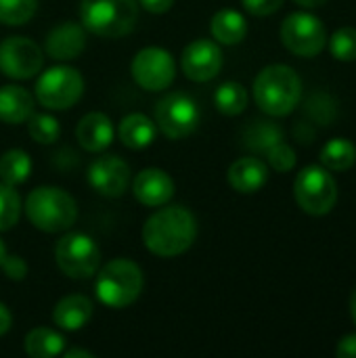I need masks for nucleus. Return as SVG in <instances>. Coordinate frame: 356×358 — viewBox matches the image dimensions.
Returning a JSON list of instances; mask_svg holds the SVG:
<instances>
[{
	"label": "nucleus",
	"mask_w": 356,
	"mask_h": 358,
	"mask_svg": "<svg viewBox=\"0 0 356 358\" xmlns=\"http://www.w3.org/2000/svg\"><path fill=\"white\" fill-rule=\"evenodd\" d=\"M65 348L63 336L52 329L36 327L25 336V352L31 358H52L59 357Z\"/></svg>",
	"instance_id": "24"
},
{
	"label": "nucleus",
	"mask_w": 356,
	"mask_h": 358,
	"mask_svg": "<svg viewBox=\"0 0 356 358\" xmlns=\"http://www.w3.org/2000/svg\"><path fill=\"white\" fill-rule=\"evenodd\" d=\"M84 92L82 73L69 65H55L46 69L36 82V99L42 107L52 111L69 109Z\"/></svg>",
	"instance_id": "7"
},
{
	"label": "nucleus",
	"mask_w": 356,
	"mask_h": 358,
	"mask_svg": "<svg viewBox=\"0 0 356 358\" xmlns=\"http://www.w3.org/2000/svg\"><path fill=\"white\" fill-rule=\"evenodd\" d=\"M0 266L4 271V275L13 281H23L27 275V264L21 256H4Z\"/></svg>",
	"instance_id": "34"
},
{
	"label": "nucleus",
	"mask_w": 356,
	"mask_h": 358,
	"mask_svg": "<svg viewBox=\"0 0 356 358\" xmlns=\"http://www.w3.org/2000/svg\"><path fill=\"white\" fill-rule=\"evenodd\" d=\"M138 4H141L145 10H149V13L162 15V13H166V10L172 8L174 0H138Z\"/></svg>",
	"instance_id": "36"
},
{
	"label": "nucleus",
	"mask_w": 356,
	"mask_h": 358,
	"mask_svg": "<svg viewBox=\"0 0 356 358\" xmlns=\"http://www.w3.org/2000/svg\"><path fill=\"white\" fill-rule=\"evenodd\" d=\"M21 216V199L13 185L0 182V231H10Z\"/></svg>",
	"instance_id": "28"
},
{
	"label": "nucleus",
	"mask_w": 356,
	"mask_h": 358,
	"mask_svg": "<svg viewBox=\"0 0 356 358\" xmlns=\"http://www.w3.org/2000/svg\"><path fill=\"white\" fill-rule=\"evenodd\" d=\"M296 4H300V6H304V8H319V6H323L327 0H294Z\"/></svg>",
	"instance_id": "38"
},
{
	"label": "nucleus",
	"mask_w": 356,
	"mask_h": 358,
	"mask_svg": "<svg viewBox=\"0 0 356 358\" xmlns=\"http://www.w3.org/2000/svg\"><path fill=\"white\" fill-rule=\"evenodd\" d=\"M31 172V159L21 149H10L0 157V178L6 185H21Z\"/></svg>",
	"instance_id": "26"
},
{
	"label": "nucleus",
	"mask_w": 356,
	"mask_h": 358,
	"mask_svg": "<svg viewBox=\"0 0 356 358\" xmlns=\"http://www.w3.org/2000/svg\"><path fill=\"white\" fill-rule=\"evenodd\" d=\"M92 317V302L86 296H67L52 308V323L65 331L82 329Z\"/></svg>",
	"instance_id": "19"
},
{
	"label": "nucleus",
	"mask_w": 356,
	"mask_h": 358,
	"mask_svg": "<svg viewBox=\"0 0 356 358\" xmlns=\"http://www.w3.org/2000/svg\"><path fill=\"white\" fill-rule=\"evenodd\" d=\"M113 134H115V130H113L111 120L99 111L86 113L76 128V136H78L80 145L90 153H99V151L107 149L113 141Z\"/></svg>",
	"instance_id": "17"
},
{
	"label": "nucleus",
	"mask_w": 356,
	"mask_h": 358,
	"mask_svg": "<svg viewBox=\"0 0 356 358\" xmlns=\"http://www.w3.org/2000/svg\"><path fill=\"white\" fill-rule=\"evenodd\" d=\"M336 357L338 358H356V334H353V336H344V338L338 342Z\"/></svg>",
	"instance_id": "35"
},
{
	"label": "nucleus",
	"mask_w": 356,
	"mask_h": 358,
	"mask_svg": "<svg viewBox=\"0 0 356 358\" xmlns=\"http://www.w3.org/2000/svg\"><path fill=\"white\" fill-rule=\"evenodd\" d=\"M38 8V0H0V21L6 25L27 23Z\"/></svg>",
	"instance_id": "29"
},
{
	"label": "nucleus",
	"mask_w": 356,
	"mask_h": 358,
	"mask_svg": "<svg viewBox=\"0 0 356 358\" xmlns=\"http://www.w3.org/2000/svg\"><path fill=\"white\" fill-rule=\"evenodd\" d=\"M281 42L298 57H317L327 44V31L313 13H292L281 25Z\"/></svg>",
	"instance_id": "10"
},
{
	"label": "nucleus",
	"mask_w": 356,
	"mask_h": 358,
	"mask_svg": "<svg viewBox=\"0 0 356 358\" xmlns=\"http://www.w3.org/2000/svg\"><path fill=\"white\" fill-rule=\"evenodd\" d=\"M269 180V168L258 157H241L229 168V182L237 193H256Z\"/></svg>",
	"instance_id": "18"
},
{
	"label": "nucleus",
	"mask_w": 356,
	"mask_h": 358,
	"mask_svg": "<svg viewBox=\"0 0 356 358\" xmlns=\"http://www.w3.org/2000/svg\"><path fill=\"white\" fill-rule=\"evenodd\" d=\"M197 237L195 216L183 206H170L153 212L143 227V241L147 250L159 258H174L185 254Z\"/></svg>",
	"instance_id": "1"
},
{
	"label": "nucleus",
	"mask_w": 356,
	"mask_h": 358,
	"mask_svg": "<svg viewBox=\"0 0 356 358\" xmlns=\"http://www.w3.org/2000/svg\"><path fill=\"white\" fill-rule=\"evenodd\" d=\"M44 63L40 46L23 36H10L0 42V71L13 80L34 78Z\"/></svg>",
	"instance_id": "12"
},
{
	"label": "nucleus",
	"mask_w": 356,
	"mask_h": 358,
	"mask_svg": "<svg viewBox=\"0 0 356 358\" xmlns=\"http://www.w3.org/2000/svg\"><path fill=\"white\" fill-rule=\"evenodd\" d=\"M120 141L128 149H145L155 141V124L143 113H130L120 122Z\"/></svg>",
	"instance_id": "21"
},
{
	"label": "nucleus",
	"mask_w": 356,
	"mask_h": 358,
	"mask_svg": "<svg viewBox=\"0 0 356 358\" xmlns=\"http://www.w3.org/2000/svg\"><path fill=\"white\" fill-rule=\"evenodd\" d=\"M88 182L97 193L105 197H120L128 189L130 166L115 155H103L90 164Z\"/></svg>",
	"instance_id": "14"
},
{
	"label": "nucleus",
	"mask_w": 356,
	"mask_h": 358,
	"mask_svg": "<svg viewBox=\"0 0 356 358\" xmlns=\"http://www.w3.org/2000/svg\"><path fill=\"white\" fill-rule=\"evenodd\" d=\"M245 10L256 15V17H266V15H273L277 13L285 0H241Z\"/></svg>",
	"instance_id": "33"
},
{
	"label": "nucleus",
	"mask_w": 356,
	"mask_h": 358,
	"mask_svg": "<svg viewBox=\"0 0 356 358\" xmlns=\"http://www.w3.org/2000/svg\"><path fill=\"white\" fill-rule=\"evenodd\" d=\"M216 109L225 115H239L248 107V90L239 82H225L214 94Z\"/></svg>",
	"instance_id": "27"
},
{
	"label": "nucleus",
	"mask_w": 356,
	"mask_h": 358,
	"mask_svg": "<svg viewBox=\"0 0 356 358\" xmlns=\"http://www.w3.org/2000/svg\"><path fill=\"white\" fill-rule=\"evenodd\" d=\"M210 29H212V36H214L216 42L231 46V44H239L245 38L248 23H245V17L241 13L225 8V10H218L212 17Z\"/></svg>",
	"instance_id": "22"
},
{
	"label": "nucleus",
	"mask_w": 356,
	"mask_h": 358,
	"mask_svg": "<svg viewBox=\"0 0 356 358\" xmlns=\"http://www.w3.org/2000/svg\"><path fill=\"white\" fill-rule=\"evenodd\" d=\"M143 271L126 258L107 262L97 277V298L107 308H126L143 292Z\"/></svg>",
	"instance_id": "5"
},
{
	"label": "nucleus",
	"mask_w": 356,
	"mask_h": 358,
	"mask_svg": "<svg viewBox=\"0 0 356 358\" xmlns=\"http://www.w3.org/2000/svg\"><path fill=\"white\" fill-rule=\"evenodd\" d=\"M4 256H6V248H4V243L0 241V264H2V260H4Z\"/></svg>",
	"instance_id": "41"
},
{
	"label": "nucleus",
	"mask_w": 356,
	"mask_h": 358,
	"mask_svg": "<svg viewBox=\"0 0 356 358\" xmlns=\"http://www.w3.org/2000/svg\"><path fill=\"white\" fill-rule=\"evenodd\" d=\"M55 260L63 275L71 279H88L101 266V250L92 237L69 233L57 241Z\"/></svg>",
	"instance_id": "8"
},
{
	"label": "nucleus",
	"mask_w": 356,
	"mask_h": 358,
	"mask_svg": "<svg viewBox=\"0 0 356 358\" xmlns=\"http://www.w3.org/2000/svg\"><path fill=\"white\" fill-rule=\"evenodd\" d=\"M80 17L84 29L101 38H120L132 31L138 19L136 0H82Z\"/></svg>",
	"instance_id": "4"
},
{
	"label": "nucleus",
	"mask_w": 356,
	"mask_h": 358,
	"mask_svg": "<svg viewBox=\"0 0 356 358\" xmlns=\"http://www.w3.org/2000/svg\"><path fill=\"white\" fill-rule=\"evenodd\" d=\"M266 159H269V164H271L273 170H277V172H290L296 166V159L298 157H296V151L287 143L279 141V143H275L266 151Z\"/></svg>",
	"instance_id": "32"
},
{
	"label": "nucleus",
	"mask_w": 356,
	"mask_h": 358,
	"mask_svg": "<svg viewBox=\"0 0 356 358\" xmlns=\"http://www.w3.org/2000/svg\"><path fill=\"white\" fill-rule=\"evenodd\" d=\"M44 48H46V55L57 61H71L80 57L82 50L86 48L84 25L73 23V21L59 23L57 27L48 31Z\"/></svg>",
	"instance_id": "16"
},
{
	"label": "nucleus",
	"mask_w": 356,
	"mask_h": 358,
	"mask_svg": "<svg viewBox=\"0 0 356 358\" xmlns=\"http://www.w3.org/2000/svg\"><path fill=\"white\" fill-rule=\"evenodd\" d=\"M302 96V80L290 65H269L254 80L256 105L273 115L283 117L296 109Z\"/></svg>",
	"instance_id": "2"
},
{
	"label": "nucleus",
	"mask_w": 356,
	"mask_h": 358,
	"mask_svg": "<svg viewBox=\"0 0 356 358\" xmlns=\"http://www.w3.org/2000/svg\"><path fill=\"white\" fill-rule=\"evenodd\" d=\"M78 357L92 358L94 355H92V352H88V350H78V348H76V350H67V352H65V358H78Z\"/></svg>",
	"instance_id": "39"
},
{
	"label": "nucleus",
	"mask_w": 356,
	"mask_h": 358,
	"mask_svg": "<svg viewBox=\"0 0 356 358\" xmlns=\"http://www.w3.org/2000/svg\"><path fill=\"white\" fill-rule=\"evenodd\" d=\"M34 113V96L21 86L0 88V120L4 124H23Z\"/></svg>",
	"instance_id": "20"
},
{
	"label": "nucleus",
	"mask_w": 356,
	"mask_h": 358,
	"mask_svg": "<svg viewBox=\"0 0 356 358\" xmlns=\"http://www.w3.org/2000/svg\"><path fill=\"white\" fill-rule=\"evenodd\" d=\"M130 71H132L134 82L141 88L157 92V90H166L174 82L176 65H174V59L168 50L157 48V46H149V48H143L134 55Z\"/></svg>",
	"instance_id": "11"
},
{
	"label": "nucleus",
	"mask_w": 356,
	"mask_h": 358,
	"mask_svg": "<svg viewBox=\"0 0 356 358\" xmlns=\"http://www.w3.org/2000/svg\"><path fill=\"white\" fill-rule=\"evenodd\" d=\"M296 203L311 216H325L336 208L338 185L327 168L308 166L304 168L294 182Z\"/></svg>",
	"instance_id": "6"
},
{
	"label": "nucleus",
	"mask_w": 356,
	"mask_h": 358,
	"mask_svg": "<svg viewBox=\"0 0 356 358\" xmlns=\"http://www.w3.org/2000/svg\"><path fill=\"white\" fill-rule=\"evenodd\" d=\"M134 197L149 208H159L166 206L172 195H174V180L170 178L168 172L159 168H147L136 174L134 185H132Z\"/></svg>",
	"instance_id": "15"
},
{
	"label": "nucleus",
	"mask_w": 356,
	"mask_h": 358,
	"mask_svg": "<svg viewBox=\"0 0 356 358\" xmlns=\"http://www.w3.org/2000/svg\"><path fill=\"white\" fill-rule=\"evenodd\" d=\"M321 166L329 172H344L350 170L356 162V147L348 138H332L321 149Z\"/></svg>",
	"instance_id": "23"
},
{
	"label": "nucleus",
	"mask_w": 356,
	"mask_h": 358,
	"mask_svg": "<svg viewBox=\"0 0 356 358\" xmlns=\"http://www.w3.org/2000/svg\"><path fill=\"white\" fill-rule=\"evenodd\" d=\"M350 315H353V321H355L356 325V289L355 294H353V298H350Z\"/></svg>",
	"instance_id": "40"
},
{
	"label": "nucleus",
	"mask_w": 356,
	"mask_h": 358,
	"mask_svg": "<svg viewBox=\"0 0 356 358\" xmlns=\"http://www.w3.org/2000/svg\"><path fill=\"white\" fill-rule=\"evenodd\" d=\"M243 141H245V147L266 153L275 143L283 141V130L273 122L256 120V122H250V126L245 128Z\"/></svg>",
	"instance_id": "25"
},
{
	"label": "nucleus",
	"mask_w": 356,
	"mask_h": 358,
	"mask_svg": "<svg viewBox=\"0 0 356 358\" xmlns=\"http://www.w3.org/2000/svg\"><path fill=\"white\" fill-rule=\"evenodd\" d=\"M10 323H13V317L8 313V308L4 304H0V336H4L10 329Z\"/></svg>",
	"instance_id": "37"
},
{
	"label": "nucleus",
	"mask_w": 356,
	"mask_h": 358,
	"mask_svg": "<svg viewBox=\"0 0 356 358\" xmlns=\"http://www.w3.org/2000/svg\"><path fill=\"white\" fill-rule=\"evenodd\" d=\"M329 50L338 61H356V29L340 27L329 38Z\"/></svg>",
	"instance_id": "31"
},
{
	"label": "nucleus",
	"mask_w": 356,
	"mask_h": 358,
	"mask_svg": "<svg viewBox=\"0 0 356 358\" xmlns=\"http://www.w3.org/2000/svg\"><path fill=\"white\" fill-rule=\"evenodd\" d=\"M27 128H29V136L40 143V145H50L59 138L61 134V128H59V122L48 115V113H31L29 120H27Z\"/></svg>",
	"instance_id": "30"
},
{
	"label": "nucleus",
	"mask_w": 356,
	"mask_h": 358,
	"mask_svg": "<svg viewBox=\"0 0 356 358\" xmlns=\"http://www.w3.org/2000/svg\"><path fill=\"white\" fill-rule=\"evenodd\" d=\"M201 122L197 101L187 92H170L155 107V124L168 138H185Z\"/></svg>",
	"instance_id": "9"
},
{
	"label": "nucleus",
	"mask_w": 356,
	"mask_h": 358,
	"mask_svg": "<svg viewBox=\"0 0 356 358\" xmlns=\"http://www.w3.org/2000/svg\"><path fill=\"white\" fill-rule=\"evenodd\" d=\"M25 214L44 233H63L78 218L76 199L59 187H38L27 195Z\"/></svg>",
	"instance_id": "3"
},
{
	"label": "nucleus",
	"mask_w": 356,
	"mask_h": 358,
	"mask_svg": "<svg viewBox=\"0 0 356 358\" xmlns=\"http://www.w3.org/2000/svg\"><path fill=\"white\" fill-rule=\"evenodd\" d=\"M185 76L193 82H208L222 69V50L214 40L197 38L185 46L180 57Z\"/></svg>",
	"instance_id": "13"
}]
</instances>
